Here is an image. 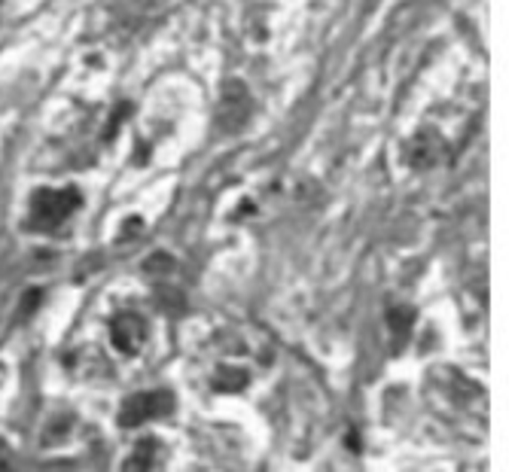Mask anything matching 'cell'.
Returning <instances> with one entry per match:
<instances>
[{
    "mask_svg": "<svg viewBox=\"0 0 521 472\" xmlns=\"http://www.w3.org/2000/svg\"><path fill=\"white\" fill-rule=\"evenodd\" d=\"M110 341L116 345V350H123V354H138L147 341L144 317H140V314H132V311L119 314V317L110 324Z\"/></svg>",
    "mask_w": 521,
    "mask_h": 472,
    "instance_id": "obj_3",
    "label": "cell"
},
{
    "mask_svg": "<svg viewBox=\"0 0 521 472\" xmlns=\"http://www.w3.org/2000/svg\"><path fill=\"white\" fill-rule=\"evenodd\" d=\"M80 204H83V196L74 186H64V189H37L31 196L28 226L34 232H55Z\"/></svg>",
    "mask_w": 521,
    "mask_h": 472,
    "instance_id": "obj_1",
    "label": "cell"
},
{
    "mask_svg": "<svg viewBox=\"0 0 521 472\" xmlns=\"http://www.w3.org/2000/svg\"><path fill=\"white\" fill-rule=\"evenodd\" d=\"M0 472H12V460H10V452H6L4 442H0Z\"/></svg>",
    "mask_w": 521,
    "mask_h": 472,
    "instance_id": "obj_7",
    "label": "cell"
},
{
    "mask_svg": "<svg viewBox=\"0 0 521 472\" xmlns=\"http://www.w3.org/2000/svg\"><path fill=\"white\" fill-rule=\"evenodd\" d=\"M247 372L244 369H217V375H213V388L223 390V393H235V390H244L247 388Z\"/></svg>",
    "mask_w": 521,
    "mask_h": 472,
    "instance_id": "obj_6",
    "label": "cell"
},
{
    "mask_svg": "<svg viewBox=\"0 0 521 472\" xmlns=\"http://www.w3.org/2000/svg\"><path fill=\"white\" fill-rule=\"evenodd\" d=\"M171 412H174V393L171 390L134 393V396H128L123 403V409H119V427L132 430V427H140L144 420L165 418Z\"/></svg>",
    "mask_w": 521,
    "mask_h": 472,
    "instance_id": "obj_2",
    "label": "cell"
},
{
    "mask_svg": "<svg viewBox=\"0 0 521 472\" xmlns=\"http://www.w3.org/2000/svg\"><path fill=\"white\" fill-rule=\"evenodd\" d=\"M412 324H415V311L405 308V305L388 311V326H390V335H394V348L405 345V339H409V332H412Z\"/></svg>",
    "mask_w": 521,
    "mask_h": 472,
    "instance_id": "obj_5",
    "label": "cell"
},
{
    "mask_svg": "<svg viewBox=\"0 0 521 472\" xmlns=\"http://www.w3.org/2000/svg\"><path fill=\"white\" fill-rule=\"evenodd\" d=\"M156 448H159V442L156 439H140L138 445L132 448V454L125 457L123 472H149L153 469V460H156Z\"/></svg>",
    "mask_w": 521,
    "mask_h": 472,
    "instance_id": "obj_4",
    "label": "cell"
}]
</instances>
